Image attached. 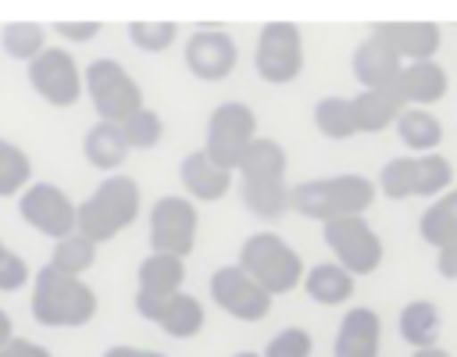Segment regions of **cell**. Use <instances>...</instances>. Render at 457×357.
<instances>
[{"label":"cell","mask_w":457,"mask_h":357,"mask_svg":"<svg viewBox=\"0 0 457 357\" xmlns=\"http://www.w3.org/2000/svg\"><path fill=\"white\" fill-rule=\"evenodd\" d=\"M86 93H89L100 121L121 125L136 111H143V93H139L136 79L111 57H96L86 68Z\"/></svg>","instance_id":"8992f818"},{"label":"cell","mask_w":457,"mask_h":357,"mask_svg":"<svg viewBox=\"0 0 457 357\" xmlns=\"http://www.w3.org/2000/svg\"><path fill=\"white\" fill-rule=\"evenodd\" d=\"M179 178H182L186 193H189L193 200H200V203L221 200V196L228 193V186H232V171L218 168L204 150H193V154L182 157V164H179Z\"/></svg>","instance_id":"d6986e66"},{"label":"cell","mask_w":457,"mask_h":357,"mask_svg":"<svg viewBox=\"0 0 457 357\" xmlns=\"http://www.w3.org/2000/svg\"><path fill=\"white\" fill-rule=\"evenodd\" d=\"M211 296L236 321H261L271 311V293L257 286L239 264H225L211 275Z\"/></svg>","instance_id":"8fae6325"},{"label":"cell","mask_w":457,"mask_h":357,"mask_svg":"<svg viewBox=\"0 0 457 357\" xmlns=\"http://www.w3.org/2000/svg\"><path fill=\"white\" fill-rule=\"evenodd\" d=\"M253 68L264 82L286 86L303 71V36L293 21H268L257 36Z\"/></svg>","instance_id":"52a82bcc"},{"label":"cell","mask_w":457,"mask_h":357,"mask_svg":"<svg viewBox=\"0 0 457 357\" xmlns=\"http://www.w3.org/2000/svg\"><path fill=\"white\" fill-rule=\"evenodd\" d=\"M96 314V293L57 268H39L32 282V318L46 328H79Z\"/></svg>","instance_id":"7a4b0ae2"},{"label":"cell","mask_w":457,"mask_h":357,"mask_svg":"<svg viewBox=\"0 0 457 357\" xmlns=\"http://www.w3.org/2000/svg\"><path fill=\"white\" fill-rule=\"evenodd\" d=\"M375 36H382L407 64L411 61H436V50L443 43L436 21H378L371 25Z\"/></svg>","instance_id":"2e32d148"},{"label":"cell","mask_w":457,"mask_h":357,"mask_svg":"<svg viewBox=\"0 0 457 357\" xmlns=\"http://www.w3.org/2000/svg\"><path fill=\"white\" fill-rule=\"evenodd\" d=\"M403 343H411V350H425L439 343L443 332V314L432 300H407L400 307V321H396Z\"/></svg>","instance_id":"603a6c76"},{"label":"cell","mask_w":457,"mask_h":357,"mask_svg":"<svg viewBox=\"0 0 457 357\" xmlns=\"http://www.w3.org/2000/svg\"><path fill=\"white\" fill-rule=\"evenodd\" d=\"M378 189L389 200H407L418 189V157H393L378 171Z\"/></svg>","instance_id":"d6a6232c"},{"label":"cell","mask_w":457,"mask_h":357,"mask_svg":"<svg viewBox=\"0 0 457 357\" xmlns=\"http://www.w3.org/2000/svg\"><path fill=\"white\" fill-rule=\"evenodd\" d=\"M136 311L175 339H189L204 328V307L189 293H175L168 300H136Z\"/></svg>","instance_id":"9a60e30c"},{"label":"cell","mask_w":457,"mask_h":357,"mask_svg":"<svg viewBox=\"0 0 457 357\" xmlns=\"http://www.w3.org/2000/svg\"><path fill=\"white\" fill-rule=\"evenodd\" d=\"M0 357H50V350H46V346H39V343H32V339L14 336L11 343H4V346H0Z\"/></svg>","instance_id":"ab89813d"},{"label":"cell","mask_w":457,"mask_h":357,"mask_svg":"<svg viewBox=\"0 0 457 357\" xmlns=\"http://www.w3.org/2000/svg\"><path fill=\"white\" fill-rule=\"evenodd\" d=\"M378 182L368 175H325V178H307L289 189V211L314 218L321 225L343 221V218H361L375 203Z\"/></svg>","instance_id":"6da1fadb"},{"label":"cell","mask_w":457,"mask_h":357,"mask_svg":"<svg viewBox=\"0 0 457 357\" xmlns=\"http://www.w3.org/2000/svg\"><path fill=\"white\" fill-rule=\"evenodd\" d=\"M403 64L407 61L375 32H368L353 50V75L364 89H393Z\"/></svg>","instance_id":"5bb4252c"},{"label":"cell","mask_w":457,"mask_h":357,"mask_svg":"<svg viewBox=\"0 0 457 357\" xmlns=\"http://www.w3.org/2000/svg\"><path fill=\"white\" fill-rule=\"evenodd\" d=\"M25 278H29V264H25L14 250H7L4 261H0V293H14V289H21Z\"/></svg>","instance_id":"74e56055"},{"label":"cell","mask_w":457,"mask_h":357,"mask_svg":"<svg viewBox=\"0 0 457 357\" xmlns=\"http://www.w3.org/2000/svg\"><path fill=\"white\" fill-rule=\"evenodd\" d=\"M61 39H71V43H86L100 32V21H57L54 25Z\"/></svg>","instance_id":"f35d334b"},{"label":"cell","mask_w":457,"mask_h":357,"mask_svg":"<svg viewBox=\"0 0 457 357\" xmlns=\"http://www.w3.org/2000/svg\"><path fill=\"white\" fill-rule=\"evenodd\" d=\"M93 261H96V243L86 239L82 232H71V236L57 239L54 250H50V268H57L64 275H75V278H82V271H89Z\"/></svg>","instance_id":"f546056e"},{"label":"cell","mask_w":457,"mask_h":357,"mask_svg":"<svg viewBox=\"0 0 457 357\" xmlns=\"http://www.w3.org/2000/svg\"><path fill=\"white\" fill-rule=\"evenodd\" d=\"M446 89H450V79L439 61H411L396 79V93L403 96L407 107H432L436 100L446 96Z\"/></svg>","instance_id":"ac0fdd59"},{"label":"cell","mask_w":457,"mask_h":357,"mask_svg":"<svg viewBox=\"0 0 457 357\" xmlns=\"http://www.w3.org/2000/svg\"><path fill=\"white\" fill-rule=\"evenodd\" d=\"M232 357H261V353H253V350H239V353H232Z\"/></svg>","instance_id":"f6af8a7d"},{"label":"cell","mask_w":457,"mask_h":357,"mask_svg":"<svg viewBox=\"0 0 457 357\" xmlns=\"http://www.w3.org/2000/svg\"><path fill=\"white\" fill-rule=\"evenodd\" d=\"M382 346V321L371 307H350L336 328L332 353L336 357H378Z\"/></svg>","instance_id":"e0dca14e"},{"label":"cell","mask_w":457,"mask_h":357,"mask_svg":"<svg viewBox=\"0 0 457 357\" xmlns=\"http://www.w3.org/2000/svg\"><path fill=\"white\" fill-rule=\"evenodd\" d=\"M129 139H125V132H121V125H114V121H96L86 136H82V154H86V161L93 164V168H100V171H114L125 157H129Z\"/></svg>","instance_id":"cb8c5ba5"},{"label":"cell","mask_w":457,"mask_h":357,"mask_svg":"<svg viewBox=\"0 0 457 357\" xmlns=\"http://www.w3.org/2000/svg\"><path fill=\"white\" fill-rule=\"evenodd\" d=\"M4 253H7V246H4V243H0V261H4Z\"/></svg>","instance_id":"7dc6e473"},{"label":"cell","mask_w":457,"mask_h":357,"mask_svg":"<svg viewBox=\"0 0 457 357\" xmlns=\"http://www.w3.org/2000/svg\"><path fill=\"white\" fill-rule=\"evenodd\" d=\"M453 189V164L436 150L418 157V189L414 196H443Z\"/></svg>","instance_id":"836d02e7"},{"label":"cell","mask_w":457,"mask_h":357,"mask_svg":"<svg viewBox=\"0 0 457 357\" xmlns=\"http://www.w3.org/2000/svg\"><path fill=\"white\" fill-rule=\"evenodd\" d=\"M182 278H186V264L182 257L171 253H150L143 257L139 271H136V300H168L175 293H182Z\"/></svg>","instance_id":"ffe728a7"},{"label":"cell","mask_w":457,"mask_h":357,"mask_svg":"<svg viewBox=\"0 0 457 357\" xmlns=\"http://www.w3.org/2000/svg\"><path fill=\"white\" fill-rule=\"evenodd\" d=\"M236 61H239L236 39L221 29H200L186 39V68L204 82H218L232 75Z\"/></svg>","instance_id":"4fadbf2b"},{"label":"cell","mask_w":457,"mask_h":357,"mask_svg":"<svg viewBox=\"0 0 457 357\" xmlns=\"http://www.w3.org/2000/svg\"><path fill=\"white\" fill-rule=\"evenodd\" d=\"M314 129L328 139H350L357 136V114L353 96H321L314 104Z\"/></svg>","instance_id":"83f0119b"},{"label":"cell","mask_w":457,"mask_h":357,"mask_svg":"<svg viewBox=\"0 0 457 357\" xmlns=\"http://www.w3.org/2000/svg\"><path fill=\"white\" fill-rule=\"evenodd\" d=\"M353 275L343 268V264H336V261H325V264H314V268H307V275H303V293L314 300V303H321V307H339V303H346L350 296H353Z\"/></svg>","instance_id":"7402d4cb"},{"label":"cell","mask_w":457,"mask_h":357,"mask_svg":"<svg viewBox=\"0 0 457 357\" xmlns=\"http://www.w3.org/2000/svg\"><path fill=\"white\" fill-rule=\"evenodd\" d=\"M18 214H21V221H29L36 232L50 236L54 243L79 232V207L54 182H32L18 196Z\"/></svg>","instance_id":"9c48e42d"},{"label":"cell","mask_w":457,"mask_h":357,"mask_svg":"<svg viewBox=\"0 0 457 357\" xmlns=\"http://www.w3.org/2000/svg\"><path fill=\"white\" fill-rule=\"evenodd\" d=\"M321 236H325V246L332 250L336 264H343L353 278L378 271V264H382V257H386V246H382L378 232L364 221V214H361V218L328 221V225L321 228Z\"/></svg>","instance_id":"ba28073f"},{"label":"cell","mask_w":457,"mask_h":357,"mask_svg":"<svg viewBox=\"0 0 457 357\" xmlns=\"http://www.w3.org/2000/svg\"><path fill=\"white\" fill-rule=\"evenodd\" d=\"M32 161L21 146L0 139V196H21L29 189Z\"/></svg>","instance_id":"1f68e13d"},{"label":"cell","mask_w":457,"mask_h":357,"mask_svg":"<svg viewBox=\"0 0 457 357\" xmlns=\"http://www.w3.org/2000/svg\"><path fill=\"white\" fill-rule=\"evenodd\" d=\"M436 271L443 278H457V243H446L443 250H436Z\"/></svg>","instance_id":"60d3db41"},{"label":"cell","mask_w":457,"mask_h":357,"mask_svg":"<svg viewBox=\"0 0 457 357\" xmlns=\"http://www.w3.org/2000/svg\"><path fill=\"white\" fill-rule=\"evenodd\" d=\"M253 139H257V114H253L243 100H225V104H218V107L211 111V118H207V143H204V154H207L218 168L236 171Z\"/></svg>","instance_id":"5b68a950"},{"label":"cell","mask_w":457,"mask_h":357,"mask_svg":"<svg viewBox=\"0 0 457 357\" xmlns=\"http://www.w3.org/2000/svg\"><path fill=\"white\" fill-rule=\"evenodd\" d=\"M29 86L54 107H71L82 96V71L75 57L61 46H46L29 64Z\"/></svg>","instance_id":"7c38bea8"},{"label":"cell","mask_w":457,"mask_h":357,"mask_svg":"<svg viewBox=\"0 0 457 357\" xmlns=\"http://www.w3.org/2000/svg\"><path fill=\"white\" fill-rule=\"evenodd\" d=\"M239 182H271V178H286V150L275 139L257 136L250 143V150L239 161Z\"/></svg>","instance_id":"4316f807"},{"label":"cell","mask_w":457,"mask_h":357,"mask_svg":"<svg viewBox=\"0 0 457 357\" xmlns=\"http://www.w3.org/2000/svg\"><path fill=\"white\" fill-rule=\"evenodd\" d=\"M121 132H125V139H129L132 150H150V146L161 143V136H164V121H161L157 111L143 107V111H136L132 118L121 121Z\"/></svg>","instance_id":"e575fe53"},{"label":"cell","mask_w":457,"mask_h":357,"mask_svg":"<svg viewBox=\"0 0 457 357\" xmlns=\"http://www.w3.org/2000/svg\"><path fill=\"white\" fill-rule=\"evenodd\" d=\"M179 36V25L175 21H132L129 25V39L139 46V50H150V54H161L175 43Z\"/></svg>","instance_id":"d590c367"},{"label":"cell","mask_w":457,"mask_h":357,"mask_svg":"<svg viewBox=\"0 0 457 357\" xmlns=\"http://www.w3.org/2000/svg\"><path fill=\"white\" fill-rule=\"evenodd\" d=\"M407 111L403 96L393 89H361L353 96V114H357V132H382L389 125L400 121V114Z\"/></svg>","instance_id":"44dd1931"},{"label":"cell","mask_w":457,"mask_h":357,"mask_svg":"<svg viewBox=\"0 0 457 357\" xmlns=\"http://www.w3.org/2000/svg\"><path fill=\"white\" fill-rule=\"evenodd\" d=\"M146 357H164V353H157V350H146Z\"/></svg>","instance_id":"bcb514c9"},{"label":"cell","mask_w":457,"mask_h":357,"mask_svg":"<svg viewBox=\"0 0 457 357\" xmlns=\"http://www.w3.org/2000/svg\"><path fill=\"white\" fill-rule=\"evenodd\" d=\"M239 193H243L246 211L257 214V218H264V221H275L278 214L289 211L286 178H271V182H239Z\"/></svg>","instance_id":"f1b7e54d"},{"label":"cell","mask_w":457,"mask_h":357,"mask_svg":"<svg viewBox=\"0 0 457 357\" xmlns=\"http://www.w3.org/2000/svg\"><path fill=\"white\" fill-rule=\"evenodd\" d=\"M311 350H314L311 332L300 328V325H289V328H282V332H275L268 339L261 357H311Z\"/></svg>","instance_id":"8d00e7d4"},{"label":"cell","mask_w":457,"mask_h":357,"mask_svg":"<svg viewBox=\"0 0 457 357\" xmlns=\"http://www.w3.org/2000/svg\"><path fill=\"white\" fill-rule=\"evenodd\" d=\"M0 43H4L7 57H14V61H29V64L46 50L43 25H36V21H11V25H4Z\"/></svg>","instance_id":"4dcf8cb0"},{"label":"cell","mask_w":457,"mask_h":357,"mask_svg":"<svg viewBox=\"0 0 457 357\" xmlns=\"http://www.w3.org/2000/svg\"><path fill=\"white\" fill-rule=\"evenodd\" d=\"M418 232L428 246L443 250L446 243H457V186L450 193H443L439 200H432L421 218H418Z\"/></svg>","instance_id":"484cf974"},{"label":"cell","mask_w":457,"mask_h":357,"mask_svg":"<svg viewBox=\"0 0 457 357\" xmlns=\"http://www.w3.org/2000/svg\"><path fill=\"white\" fill-rule=\"evenodd\" d=\"M396 136L411 150V157H421V154H436L439 150L443 125L428 107H407L400 114V121H396Z\"/></svg>","instance_id":"d4e9b609"},{"label":"cell","mask_w":457,"mask_h":357,"mask_svg":"<svg viewBox=\"0 0 457 357\" xmlns=\"http://www.w3.org/2000/svg\"><path fill=\"white\" fill-rule=\"evenodd\" d=\"M150 246L154 253L186 257L196 246V207L186 196H161L150 207Z\"/></svg>","instance_id":"30bf717a"},{"label":"cell","mask_w":457,"mask_h":357,"mask_svg":"<svg viewBox=\"0 0 457 357\" xmlns=\"http://www.w3.org/2000/svg\"><path fill=\"white\" fill-rule=\"evenodd\" d=\"M104 357H146V350H139V346H111V350H104Z\"/></svg>","instance_id":"b9f144b4"},{"label":"cell","mask_w":457,"mask_h":357,"mask_svg":"<svg viewBox=\"0 0 457 357\" xmlns=\"http://www.w3.org/2000/svg\"><path fill=\"white\" fill-rule=\"evenodd\" d=\"M411 357H453V353L443 346H425V350H411Z\"/></svg>","instance_id":"ee69618b"},{"label":"cell","mask_w":457,"mask_h":357,"mask_svg":"<svg viewBox=\"0 0 457 357\" xmlns=\"http://www.w3.org/2000/svg\"><path fill=\"white\" fill-rule=\"evenodd\" d=\"M139 214V186L129 175H107L89 200L79 203V232L93 243L114 239Z\"/></svg>","instance_id":"3957f363"},{"label":"cell","mask_w":457,"mask_h":357,"mask_svg":"<svg viewBox=\"0 0 457 357\" xmlns=\"http://www.w3.org/2000/svg\"><path fill=\"white\" fill-rule=\"evenodd\" d=\"M239 268L257 282L264 286L271 296H282L289 289H296L303 282V261L300 253L275 232H253L243 239L239 246Z\"/></svg>","instance_id":"277c9868"},{"label":"cell","mask_w":457,"mask_h":357,"mask_svg":"<svg viewBox=\"0 0 457 357\" xmlns=\"http://www.w3.org/2000/svg\"><path fill=\"white\" fill-rule=\"evenodd\" d=\"M14 339V325H11V314L7 311H0V346L4 343H11Z\"/></svg>","instance_id":"7bdbcfd3"}]
</instances>
